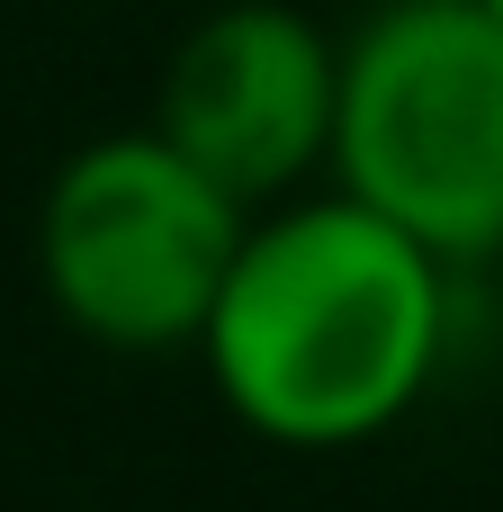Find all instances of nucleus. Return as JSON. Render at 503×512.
I'll list each match as a JSON object with an SVG mask.
<instances>
[{"mask_svg": "<svg viewBox=\"0 0 503 512\" xmlns=\"http://www.w3.org/2000/svg\"><path fill=\"white\" fill-rule=\"evenodd\" d=\"M252 207L171 135L117 126L54 162L36 198V288L99 351H198Z\"/></svg>", "mask_w": 503, "mask_h": 512, "instance_id": "nucleus-3", "label": "nucleus"}, {"mask_svg": "<svg viewBox=\"0 0 503 512\" xmlns=\"http://www.w3.org/2000/svg\"><path fill=\"white\" fill-rule=\"evenodd\" d=\"M333 126H342V45L288 0L207 9L171 45L153 99V135H171L243 207H270L306 171H324Z\"/></svg>", "mask_w": 503, "mask_h": 512, "instance_id": "nucleus-4", "label": "nucleus"}, {"mask_svg": "<svg viewBox=\"0 0 503 512\" xmlns=\"http://www.w3.org/2000/svg\"><path fill=\"white\" fill-rule=\"evenodd\" d=\"M486 9H503V0H486Z\"/></svg>", "mask_w": 503, "mask_h": 512, "instance_id": "nucleus-5", "label": "nucleus"}, {"mask_svg": "<svg viewBox=\"0 0 503 512\" xmlns=\"http://www.w3.org/2000/svg\"><path fill=\"white\" fill-rule=\"evenodd\" d=\"M450 342V261L360 198L252 216L207 315V378L270 450H360L396 432Z\"/></svg>", "mask_w": 503, "mask_h": 512, "instance_id": "nucleus-1", "label": "nucleus"}, {"mask_svg": "<svg viewBox=\"0 0 503 512\" xmlns=\"http://www.w3.org/2000/svg\"><path fill=\"white\" fill-rule=\"evenodd\" d=\"M333 180L450 270L503 252V9L378 0L342 36Z\"/></svg>", "mask_w": 503, "mask_h": 512, "instance_id": "nucleus-2", "label": "nucleus"}]
</instances>
